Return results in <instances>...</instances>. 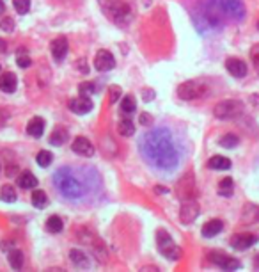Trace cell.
<instances>
[{"label":"cell","instance_id":"obj_1","mask_svg":"<svg viewBox=\"0 0 259 272\" xmlns=\"http://www.w3.org/2000/svg\"><path fill=\"white\" fill-rule=\"evenodd\" d=\"M140 151L144 159L158 169H174L179 160V151L167 128H157L142 137Z\"/></svg>","mask_w":259,"mask_h":272},{"label":"cell","instance_id":"obj_2","mask_svg":"<svg viewBox=\"0 0 259 272\" xmlns=\"http://www.w3.org/2000/svg\"><path fill=\"white\" fill-rule=\"evenodd\" d=\"M54 183L66 200H80L83 196V185L79 176L68 167H60L54 176Z\"/></svg>","mask_w":259,"mask_h":272},{"label":"cell","instance_id":"obj_3","mask_svg":"<svg viewBox=\"0 0 259 272\" xmlns=\"http://www.w3.org/2000/svg\"><path fill=\"white\" fill-rule=\"evenodd\" d=\"M100 4H101V9L105 11V15L119 27H126L132 22V9L126 2H122V0H100Z\"/></svg>","mask_w":259,"mask_h":272},{"label":"cell","instance_id":"obj_4","mask_svg":"<svg viewBox=\"0 0 259 272\" xmlns=\"http://www.w3.org/2000/svg\"><path fill=\"white\" fill-rule=\"evenodd\" d=\"M157 244H158V251L161 253V256L169 258L172 262H176V260L181 258L179 246H178V244L172 240L171 235L167 233V231H163V229H160L157 233Z\"/></svg>","mask_w":259,"mask_h":272},{"label":"cell","instance_id":"obj_5","mask_svg":"<svg viewBox=\"0 0 259 272\" xmlns=\"http://www.w3.org/2000/svg\"><path fill=\"white\" fill-rule=\"evenodd\" d=\"M206 92H208V88L202 80H188L178 88V96L181 100H196V98L204 96Z\"/></svg>","mask_w":259,"mask_h":272},{"label":"cell","instance_id":"obj_6","mask_svg":"<svg viewBox=\"0 0 259 272\" xmlns=\"http://www.w3.org/2000/svg\"><path fill=\"white\" fill-rule=\"evenodd\" d=\"M243 112V105L238 102V100H224L215 105L213 109V114L219 119H233V117L239 116Z\"/></svg>","mask_w":259,"mask_h":272},{"label":"cell","instance_id":"obj_7","mask_svg":"<svg viewBox=\"0 0 259 272\" xmlns=\"http://www.w3.org/2000/svg\"><path fill=\"white\" fill-rule=\"evenodd\" d=\"M176 192H178V198H179V200H183V201L194 200V198H196V194H197L194 176H192V175L183 176V178L178 181Z\"/></svg>","mask_w":259,"mask_h":272},{"label":"cell","instance_id":"obj_8","mask_svg":"<svg viewBox=\"0 0 259 272\" xmlns=\"http://www.w3.org/2000/svg\"><path fill=\"white\" fill-rule=\"evenodd\" d=\"M200 208H199V203L196 201V198L194 200H188V201H183V206H181L179 210V221L183 224H190L194 223L197 219V215H199Z\"/></svg>","mask_w":259,"mask_h":272},{"label":"cell","instance_id":"obj_9","mask_svg":"<svg viewBox=\"0 0 259 272\" xmlns=\"http://www.w3.org/2000/svg\"><path fill=\"white\" fill-rule=\"evenodd\" d=\"M219 5L225 15L233 16L235 20H241L245 16V5L241 0H220Z\"/></svg>","mask_w":259,"mask_h":272},{"label":"cell","instance_id":"obj_10","mask_svg":"<svg viewBox=\"0 0 259 272\" xmlns=\"http://www.w3.org/2000/svg\"><path fill=\"white\" fill-rule=\"evenodd\" d=\"M116 66V59L108 50H98V54L94 57V68L98 71H110Z\"/></svg>","mask_w":259,"mask_h":272},{"label":"cell","instance_id":"obj_11","mask_svg":"<svg viewBox=\"0 0 259 272\" xmlns=\"http://www.w3.org/2000/svg\"><path fill=\"white\" fill-rule=\"evenodd\" d=\"M210 260L215 263V265H219L220 269H225V271H236V269H239L238 260L233 256H227V254H224V253H211Z\"/></svg>","mask_w":259,"mask_h":272},{"label":"cell","instance_id":"obj_12","mask_svg":"<svg viewBox=\"0 0 259 272\" xmlns=\"http://www.w3.org/2000/svg\"><path fill=\"white\" fill-rule=\"evenodd\" d=\"M68 107H69V111L75 112V114H89V112L93 111V102H91V98L89 96H82V94H80L79 98L69 100Z\"/></svg>","mask_w":259,"mask_h":272},{"label":"cell","instance_id":"obj_13","mask_svg":"<svg viewBox=\"0 0 259 272\" xmlns=\"http://www.w3.org/2000/svg\"><path fill=\"white\" fill-rule=\"evenodd\" d=\"M256 242H258V237L250 233H238L231 238V246L235 249H238V251H245V249L252 248Z\"/></svg>","mask_w":259,"mask_h":272},{"label":"cell","instance_id":"obj_14","mask_svg":"<svg viewBox=\"0 0 259 272\" xmlns=\"http://www.w3.org/2000/svg\"><path fill=\"white\" fill-rule=\"evenodd\" d=\"M71 150L80 157H93L94 155V146L93 142L85 139V137H77L71 144Z\"/></svg>","mask_w":259,"mask_h":272},{"label":"cell","instance_id":"obj_15","mask_svg":"<svg viewBox=\"0 0 259 272\" xmlns=\"http://www.w3.org/2000/svg\"><path fill=\"white\" fill-rule=\"evenodd\" d=\"M225 68H227V71L236 78H243L245 75H247V64H245L241 59L229 57L225 61Z\"/></svg>","mask_w":259,"mask_h":272},{"label":"cell","instance_id":"obj_16","mask_svg":"<svg viewBox=\"0 0 259 272\" xmlns=\"http://www.w3.org/2000/svg\"><path fill=\"white\" fill-rule=\"evenodd\" d=\"M259 221V206L258 204L247 203L241 210V223L243 224H254Z\"/></svg>","mask_w":259,"mask_h":272},{"label":"cell","instance_id":"obj_17","mask_svg":"<svg viewBox=\"0 0 259 272\" xmlns=\"http://www.w3.org/2000/svg\"><path fill=\"white\" fill-rule=\"evenodd\" d=\"M68 54V41L66 38H57L52 41V55H54L55 61H64Z\"/></svg>","mask_w":259,"mask_h":272},{"label":"cell","instance_id":"obj_18","mask_svg":"<svg viewBox=\"0 0 259 272\" xmlns=\"http://www.w3.org/2000/svg\"><path fill=\"white\" fill-rule=\"evenodd\" d=\"M224 229V223L219 221V219H211L208 223L202 226V237L206 238H211V237H217Z\"/></svg>","mask_w":259,"mask_h":272},{"label":"cell","instance_id":"obj_19","mask_svg":"<svg viewBox=\"0 0 259 272\" xmlns=\"http://www.w3.org/2000/svg\"><path fill=\"white\" fill-rule=\"evenodd\" d=\"M16 86H18V80H16L15 73L7 71L4 75H0V89L4 92H15Z\"/></svg>","mask_w":259,"mask_h":272},{"label":"cell","instance_id":"obj_20","mask_svg":"<svg viewBox=\"0 0 259 272\" xmlns=\"http://www.w3.org/2000/svg\"><path fill=\"white\" fill-rule=\"evenodd\" d=\"M69 260L73 262L75 267L79 269H89V265H91L87 254L83 253V251H80V249H71L69 251Z\"/></svg>","mask_w":259,"mask_h":272},{"label":"cell","instance_id":"obj_21","mask_svg":"<svg viewBox=\"0 0 259 272\" xmlns=\"http://www.w3.org/2000/svg\"><path fill=\"white\" fill-rule=\"evenodd\" d=\"M43 132H44L43 117H32L29 121V125H27V134L30 137H34V139H40L43 136Z\"/></svg>","mask_w":259,"mask_h":272},{"label":"cell","instance_id":"obj_22","mask_svg":"<svg viewBox=\"0 0 259 272\" xmlns=\"http://www.w3.org/2000/svg\"><path fill=\"white\" fill-rule=\"evenodd\" d=\"M208 167L211 169H217V171H225L231 167V160L227 157H222V155H215L211 157L210 162H208Z\"/></svg>","mask_w":259,"mask_h":272},{"label":"cell","instance_id":"obj_23","mask_svg":"<svg viewBox=\"0 0 259 272\" xmlns=\"http://www.w3.org/2000/svg\"><path fill=\"white\" fill-rule=\"evenodd\" d=\"M18 185H20L21 189H36L38 187V178H36L30 171H25V173H21L20 178H18Z\"/></svg>","mask_w":259,"mask_h":272},{"label":"cell","instance_id":"obj_24","mask_svg":"<svg viewBox=\"0 0 259 272\" xmlns=\"http://www.w3.org/2000/svg\"><path fill=\"white\" fill-rule=\"evenodd\" d=\"M66 141H68V132L62 127H57L54 130V134L50 136V144H54V146H62Z\"/></svg>","mask_w":259,"mask_h":272},{"label":"cell","instance_id":"obj_25","mask_svg":"<svg viewBox=\"0 0 259 272\" xmlns=\"http://www.w3.org/2000/svg\"><path fill=\"white\" fill-rule=\"evenodd\" d=\"M233 192H235V183H233V178H224V180H220L219 183V194L224 196V198H229V196H233Z\"/></svg>","mask_w":259,"mask_h":272},{"label":"cell","instance_id":"obj_26","mask_svg":"<svg viewBox=\"0 0 259 272\" xmlns=\"http://www.w3.org/2000/svg\"><path fill=\"white\" fill-rule=\"evenodd\" d=\"M118 132L121 134L122 137H130L133 136V132H135V127H133V123L130 117H124V119H121L118 125Z\"/></svg>","mask_w":259,"mask_h":272},{"label":"cell","instance_id":"obj_27","mask_svg":"<svg viewBox=\"0 0 259 272\" xmlns=\"http://www.w3.org/2000/svg\"><path fill=\"white\" fill-rule=\"evenodd\" d=\"M62 228H64V224H62V219H60L59 215L48 217V221H46V229H48L50 233H60Z\"/></svg>","mask_w":259,"mask_h":272},{"label":"cell","instance_id":"obj_28","mask_svg":"<svg viewBox=\"0 0 259 272\" xmlns=\"http://www.w3.org/2000/svg\"><path fill=\"white\" fill-rule=\"evenodd\" d=\"M16 190L13 185H4L2 190H0V200L4 201V203H15L16 201Z\"/></svg>","mask_w":259,"mask_h":272},{"label":"cell","instance_id":"obj_29","mask_svg":"<svg viewBox=\"0 0 259 272\" xmlns=\"http://www.w3.org/2000/svg\"><path fill=\"white\" fill-rule=\"evenodd\" d=\"M219 144L222 146V148H236V146L239 144V139L235 134H225V136H222L219 139Z\"/></svg>","mask_w":259,"mask_h":272},{"label":"cell","instance_id":"obj_30","mask_svg":"<svg viewBox=\"0 0 259 272\" xmlns=\"http://www.w3.org/2000/svg\"><path fill=\"white\" fill-rule=\"evenodd\" d=\"M9 263L13 269H21L23 267V253L20 249H13L9 253Z\"/></svg>","mask_w":259,"mask_h":272},{"label":"cell","instance_id":"obj_31","mask_svg":"<svg viewBox=\"0 0 259 272\" xmlns=\"http://www.w3.org/2000/svg\"><path fill=\"white\" fill-rule=\"evenodd\" d=\"M32 204H34L36 208H44L48 204V198H46L43 190H34L32 192Z\"/></svg>","mask_w":259,"mask_h":272},{"label":"cell","instance_id":"obj_32","mask_svg":"<svg viewBox=\"0 0 259 272\" xmlns=\"http://www.w3.org/2000/svg\"><path fill=\"white\" fill-rule=\"evenodd\" d=\"M135 109H137V105H135V100H133L132 96H124L121 100V112L122 114H133Z\"/></svg>","mask_w":259,"mask_h":272},{"label":"cell","instance_id":"obj_33","mask_svg":"<svg viewBox=\"0 0 259 272\" xmlns=\"http://www.w3.org/2000/svg\"><path fill=\"white\" fill-rule=\"evenodd\" d=\"M36 160H38V164H40L41 167H48V165L52 164V160H54V157H52L50 151L41 150L40 153H38V157H36Z\"/></svg>","mask_w":259,"mask_h":272},{"label":"cell","instance_id":"obj_34","mask_svg":"<svg viewBox=\"0 0 259 272\" xmlns=\"http://www.w3.org/2000/svg\"><path fill=\"white\" fill-rule=\"evenodd\" d=\"M79 91L82 96H91L94 92H98V89H96V86L93 82H82L79 86Z\"/></svg>","mask_w":259,"mask_h":272},{"label":"cell","instance_id":"obj_35","mask_svg":"<svg viewBox=\"0 0 259 272\" xmlns=\"http://www.w3.org/2000/svg\"><path fill=\"white\" fill-rule=\"evenodd\" d=\"M13 5H15L16 13L25 15V13H29V9H30V0H13Z\"/></svg>","mask_w":259,"mask_h":272},{"label":"cell","instance_id":"obj_36","mask_svg":"<svg viewBox=\"0 0 259 272\" xmlns=\"http://www.w3.org/2000/svg\"><path fill=\"white\" fill-rule=\"evenodd\" d=\"M0 29L4 30V32H13V30H15V20L2 18L0 20Z\"/></svg>","mask_w":259,"mask_h":272},{"label":"cell","instance_id":"obj_37","mask_svg":"<svg viewBox=\"0 0 259 272\" xmlns=\"http://www.w3.org/2000/svg\"><path fill=\"white\" fill-rule=\"evenodd\" d=\"M139 119H140V125H144V127H151V125H153V119H151V116H149L147 112H142Z\"/></svg>","mask_w":259,"mask_h":272},{"label":"cell","instance_id":"obj_38","mask_svg":"<svg viewBox=\"0 0 259 272\" xmlns=\"http://www.w3.org/2000/svg\"><path fill=\"white\" fill-rule=\"evenodd\" d=\"M119 92H121V89H119L118 86H112V88H110V103H116V102H118Z\"/></svg>","mask_w":259,"mask_h":272},{"label":"cell","instance_id":"obj_39","mask_svg":"<svg viewBox=\"0 0 259 272\" xmlns=\"http://www.w3.org/2000/svg\"><path fill=\"white\" fill-rule=\"evenodd\" d=\"M250 59L259 66V45H254V46H252V50H250Z\"/></svg>","mask_w":259,"mask_h":272},{"label":"cell","instance_id":"obj_40","mask_svg":"<svg viewBox=\"0 0 259 272\" xmlns=\"http://www.w3.org/2000/svg\"><path fill=\"white\" fill-rule=\"evenodd\" d=\"M30 64H32L30 57H23V55H20V57H18V66H20V68H29Z\"/></svg>","mask_w":259,"mask_h":272},{"label":"cell","instance_id":"obj_41","mask_svg":"<svg viewBox=\"0 0 259 272\" xmlns=\"http://www.w3.org/2000/svg\"><path fill=\"white\" fill-rule=\"evenodd\" d=\"M151 98H155V92H151V91L144 92V100H146V102H147V100H151Z\"/></svg>","mask_w":259,"mask_h":272},{"label":"cell","instance_id":"obj_42","mask_svg":"<svg viewBox=\"0 0 259 272\" xmlns=\"http://www.w3.org/2000/svg\"><path fill=\"white\" fill-rule=\"evenodd\" d=\"M0 52H7V48H5V41H4V39H0Z\"/></svg>","mask_w":259,"mask_h":272},{"label":"cell","instance_id":"obj_43","mask_svg":"<svg viewBox=\"0 0 259 272\" xmlns=\"http://www.w3.org/2000/svg\"><path fill=\"white\" fill-rule=\"evenodd\" d=\"M4 11H5V5H4V2H2V0H0V16L4 15Z\"/></svg>","mask_w":259,"mask_h":272},{"label":"cell","instance_id":"obj_44","mask_svg":"<svg viewBox=\"0 0 259 272\" xmlns=\"http://www.w3.org/2000/svg\"><path fill=\"white\" fill-rule=\"evenodd\" d=\"M157 190H158V192H167V189H165V187H161V185H158Z\"/></svg>","mask_w":259,"mask_h":272},{"label":"cell","instance_id":"obj_45","mask_svg":"<svg viewBox=\"0 0 259 272\" xmlns=\"http://www.w3.org/2000/svg\"><path fill=\"white\" fill-rule=\"evenodd\" d=\"M256 269H259V254L256 256Z\"/></svg>","mask_w":259,"mask_h":272},{"label":"cell","instance_id":"obj_46","mask_svg":"<svg viewBox=\"0 0 259 272\" xmlns=\"http://www.w3.org/2000/svg\"><path fill=\"white\" fill-rule=\"evenodd\" d=\"M258 30H259V22H258Z\"/></svg>","mask_w":259,"mask_h":272}]
</instances>
